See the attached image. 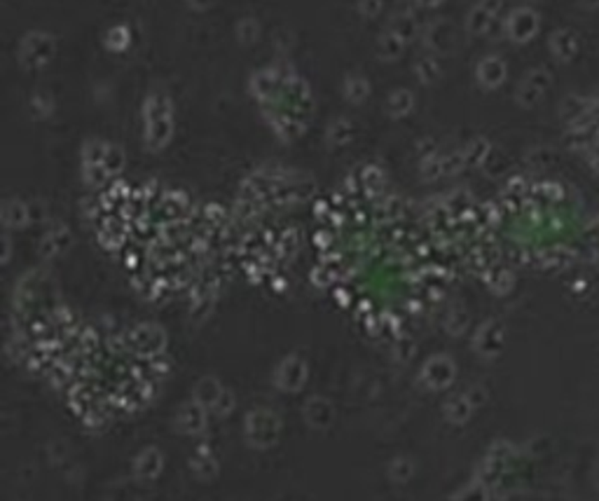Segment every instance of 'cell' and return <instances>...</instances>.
Wrapping results in <instances>:
<instances>
[{"label":"cell","instance_id":"obj_1","mask_svg":"<svg viewBox=\"0 0 599 501\" xmlns=\"http://www.w3.org/2000/svg\"><path fill=\"white\" fill-rule=\"evenodd\" d=\"M422 3H440V0H422Z\"/></svg>","mask_w":599,"mask_h":501}]
</instances>
